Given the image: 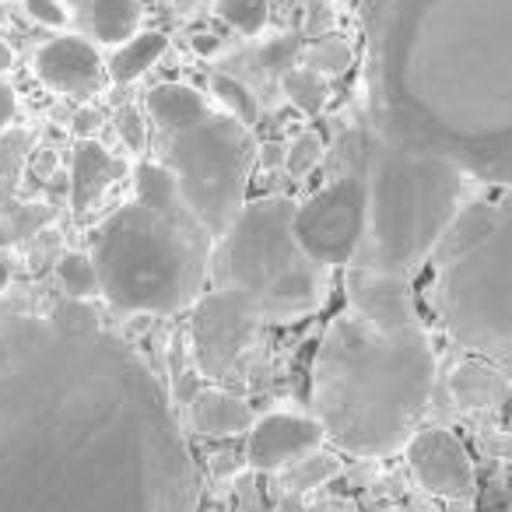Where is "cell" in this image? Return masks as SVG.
I'll list each match as a JSON object with an SVG mask.
<instances>
[{
	"mask_svg": "<svg viewBox=\"0 0 512 512\" xmlns=\"http://www.w3.org/2000/svg\"><path fill=\"white\" fill-rule=\"evenodd\" d=\"M200 474L162 379L106 327L0 320V512H197Z\"/></svg>",
	"mask_w": 512,
	"mask_h": 512,
	"instance_id": "1",
	"label": "cell"
},
{
	"mask_svg": "<svg viewBox=\"0 0 512 512\" xmlns=\"http://www.w3.org/2000/svg\"><path fill=\"white\" fill-rule=\"evenodd\" d=\"M372 134L512 186V0H365Z\"/></svg>",
	"mask_w": 512,
	"mask_h": 512,
	"instance_id": "2",
	"label": "cell"
},
{
	"mask_svg": "<svg viewBox=\"0 0 512 512\" xmlns=\"http://www.w3.org/2000/svg\"><path fill=\"white\" fill-rule=\"evenodd\" d=\"M435 348L425 323H372L337 313L316 344L309 404L341 453L379 460L407 449L435 393Z\"/></svg>",
	"mask_w": 512,
	"mask_h": 512,
	"instance_id": "3",
	"label": "cell"
},
{
	"mask_svg": "<svg viewBox=\"0 0 512 512\" xmlns=\"http://www.w3.org/2000/svg\"><path fill=\"white\" fill-rule=\"evenodd\" d=\"M134 190L137 200L109 214L92 242L102 299L120 313L176 316L200 302L214 239L186 207L169 165H137Z\"/></svg>",
	"mask_w": 512,
	"mask_h": 512,
	"instance_id": "4",
	"label": "cell"
},
{
	"mask_svg": "<svg viewBox=\"0 0 512 512\" xmlns=\"http://www.w3.org/2000/svg\"><path fill=\"white\" fill-rule=\"evenodd\" d=\"M425 267L442 334L470 358L512 372V186L474 193Z\"/></svg>",
	"mask_w": 512,
	"mask_h": 512,
	"instance_id": "5",
	"label": "cell"
},
{
	"mask_svg": "<svg viewBox=\"0 0 512 512\" xmlns=\"http://www.w3.org/2000/svg\"><path fill=\"white\" fill-rule=\"evenodd\" d=\"M344 155V169H362L369 190L365 239L351 267L414 278L474 197V179L446 158L400 148L379 134H351Z\"/></svg>",
	"mask_w": 512,
	"mask_h": 512,
	"instance_id": "6",
	"label": "cell"
},
{
	"mask_svg": "<svg viewBox=\"0 0 512 512\" xmlns=\"http://www.w3.org/2000/svg\"><path fill=\"white\" fill-rule=\"evenodd\" d=\"M292 197L249 200L214 249L221 285L249 295L264 323H295L327 302V267L295 239Z\"/></svg>",
	"mask_w": 512,
	"mask_h": 512,
	"instance_id": "7",
	"label": "cell"
},
{
	"mask_svg": "<svg viewBox=\"0 0 512 512\" xmlns=\"http://www.w3.org/2000/svg\"><path fill=\"white\" fill-rule=\"evenodd\" d=\"M260 158L249 127L235 116L214 113L207 123L183 134H172L169 172L183 193L186 207L197 214L214 242L232 228V221L249 204V176Z\"/></svg>",
	"mask_w": 512,
	"mask_h": 512,
	"instance_id": "8",
	"label": "cell"
},
{
	"mask_svg": "<svg viewBox=\"0 0 512 512\" xmlns=\"http://www.w3.org/2000/svg\"><path fill=\"white\" fill-rule=\"evenodd\" d=\"M365 211H369V190L362 169H344L295 207V239L309 260L327 271L351 267L365 239Z\"/></svg>",
	"mask_w": 512,
	"mask_h": 512,
	"instance_id": "9",
	"label": "cell"
},
{
	"mask_svg": "<svg viewBox=\"0 0 512 512\" xmlns=\"http://www.w3.org/2000/svg\"><path fill=\"white\" fill-rule=\"evenodd\" d=\"M264 316L239 288L218 285L193 306V358L200 376L218 379L246 355Z\"/></svg>",
	"mask_w": 512,
	"mask_h": 512,
	"instance_id": "10",
	"label": "cell"
},
{
	"mask_svg": "<svg viewBox=\"0 0 512 512\" xmlns=\"http://www.w3.org/2000/svg\"><path fill=\"white\" fill-rule=\"evenodd\" d=\"M414 481L435 498L470 502L477 495V474L467 446L449 428H421L404 449Z\"/></svg>",
	"mask_w": 512,
	"mask_h": 512,
	"instance_id": "11",
	"label": "cell"
},
{
	"mask_svg": "<svg viewBox=\"0 0 512 512\" xmlns=\"http://www.w3.org/2000/svg\"><path fill=\"white\" fill-rule=\"evenodd\" d=\"M323 442H327V432L313 414L271 411L264 418H256L249 428L246 463L253 470H264V474H281L302 456L323 449Z\"/></svg>",
	"mask_w": 512,
	"mask_h": 512,
	"instance_id": "12",
	"label": "cell"
},
{
	"mask_svg": "<svg viewBox=\"0 0 512 512\" xmlns=\"http://www.w3.org/2000/svg\"><path fill=\"white\" fill-rule=\"evenodd\" d=\"M36 74L50 92L88 99L106 85V64L99 50L81 36H57L39 46Z\"/></svg>",
	"mask_w": 512,
	"mask_h": 512,
	"instance_id": "13",
	"label": "cell"
},
{
	"mask_svg": "<svg viewBox=\"0 0 512 512\" xmlns=\"http://www.w3.org/2000/svg\"><path fill=\"white\" fill-rule=\"evenodd\" d=\"M344 299L351 313L372 323H411L421 320L414 285L404 274H379L365 267H344Z\"/></svg>",
	"mask_w": 512,
	"mask_h": 512,
	"instance_id": "14",
	"label": "cell"
},
{
	"mask_svg": "<svg viewBox=\"0 0 512 512\" xmlns=\"http://www.w3.org/2000/svg\"><path fill=\"white\" fill-rule=\"evenodd\" d=\"M509 390V372L491 362H481V358H467L449 372V397L460 411H491V407L505 404Z\"/></svg>",
	"mask_w": 512,
	"mask_h": 512,
	"instance_id": "15",
	"label": "cell"
},
{
	"mask_svg": "<svg viewBox=\"0 0 512 512\" xmlns=\"http://www.w3.org/2000/svg\"><path fill=\"white\" fill-rule=\"evenodd\" d=\"M127 172V165L120 162L116 155H109L99 141H78L74 148V165H71V207L74 214H85L95 200L102 197L109 183Z\"/></svg>",
	"mask_w": 512,
	"mask_h": 512,
	"instance_id": "16",
	"label": "cell"
},
{
	"mask_svg": "<svg viewBox=\"0 0 512 512\" xmlns=\"http://www.w3.org/2000/svg\"><path fill=\"white\" fill-rule=\"evenodd\" d=\"M253 411L242 397L225 390H200L190 404V428L207 439H235L249 435L253 428Z\"/></svg>",
	"mask_w": 512,
	"mask_h": 512,
	"instance_id": "17",
	"label": "cell"
},
{
	"mask_svg": "<svg viewBox=\"0 0 512 512\" xmlns=\"http://www.w3.org/2000/svg\"><path fill=\"white\" fill-rule=\"evenodd\" d=\"M144 109H148L158 127L172 130V134L193 130L214 116L211 102H207L197 88L179 85V81H165V85L151 88L148 99H144Z\"/></svg>",
	"mask_w": 512,
	"mask_h": 512,
	"instance_id": "18",
	"label": "cell"
},
{
	"mask_svg": "<svg viewBox=\"0 0 512 512\" xmlns=\"http://www.w3.org/2000/svg\"><path fill=\"white\" fill-rule=\"evenodd\" d=\"M165 53H169V39L162 32H137L130 43L116 46V53L106 64V74L116 85H130V81L144 78Z\"/></svg>",
	"mask_w": 512,
	"mask_h": 512,
	"instance_id": "19",
	"label": "cell"
},
{
	"mask_svg": "<svg viewBox=\"0 0 512 512\" xmlns=\"http://www.w3.org/2000/svg\"><path fill=\"white\" fill-rule=\"evenodd\" d=\"M36 134L32 130H4L0 134V211H8L18 197V186L25 176V162L32 155Z\"/></svg>",
	"mask_w": 512,
	"mask_h": 512,
	"instance_id": "20",
	"label": "cell"
},
{
	"mask_svg": "<svg viewBox=\"0 0 512 512\" xmlns=\"http://www.w3.org/2000/svg\"><path fill=\"white\" fill-rule=\"evenodd\" d=\"M137 22H141L137 0H92V32L99 43H130L137 36Z\"/></svg>",
	"mask_w": 512,
	"mask_h": 512,
	"instance_id": "21",
	"label": "cell"
},
{
	"mask_svg": "<svg viewBox=\"0 0 512 512\" xmlns=\"http://www.w3.org/2000/svg\"><path fill=\"white\" fill-rule=\"evenodd\" d=\"M337 474H341V463H337V456L316 449V453L302 456L299 463H292V467L281 470L278 484L288 491V495H306V491L323 488V484H327L330 477H337Z\"/></svg>",
	"mask_w": 512,
	"mask_h": 512,
	"instance_id": "22",
	"label": "cell"
},
{
	"mask_svg": "<svg viewBox=\"0 0 512 512\" xmlns=\"http://www.w3.org/2000/svg\"><path fill=\"white\" fill-rule=\"evenodd\" d=\"M57 278H60V288L67 292V299H95L102 295V281H99V271H95V260L92 253H64L57 260Z\"/></svg>",
	"mask_w": 512,
	"mask_h": 512,
	"instance_id": "23",
	"label": "cell"
},
{
	"mask_svg": "<svg viewBox=\"0 0 512 512\" xmlns=\"http://www.w3.org/2000/svg\"><path fill=\"white\" fill-rule=\"evenodd\" d=\"M281 92H285V99L292 102L299 113H309V116L320 113L330 99V85L320 74L306 71V67H288V71L281 74Z\"/></svg>",
	"mask_w": 512,
	"mask_h": 512,
	"instance_id": "24",
	"label": "cell"
},
{
	"mask_svg": "<svg viewBox=\"0 0 512 512\" xmlns=\"http://www.w3.org/2000/svg\"><path fill=\"white\" fill-rule=\"evenodd\" d=\"M0 246H15V242L36 239L43 228H50L53 207L46 204H11L8 211H0Z\"/></svg>",
	"mask_w": 512,
	"mask_h": 512,
	"instance_id": "25",
	"label": "cell"
},
{
	"mask_svg": "<svg viewBox=\"0 0 512 512\" xmlns=\"http://www.w3.org/2000/svg\"><path fill=\"white\" fill-rule=\"evenodd\" d=\"M351 64H355V50H351L348 39L327 36L302 50V67L320 74V78H337V74L351 71Z\"/></svg>",
	"mask_w": 512,
	"mask_h": 512,
	"instance_id": "26",
	"label": "cell"
},
{
	"mask_svg": "<svg viewBox=\"0 0 512 512\" xmlns=\"http://www.w3.org/2000/svg\"><path fill=\"white\" fill-rule=\"evenodd\" d=\"M211 92L221 102V109L228 116H235L242 127H253L260 120V102H256V95L242 81L228 78V74H211Z\"/></svg>",
	"mask_w": 512,
	"mask_h": 512,
	"instance_id": "27",
	"label": "cell"
},
{
	"mask_svg": "<svg viewBox=\"0 0 512 512\" xmlns=\"http://www.w3.org/2000/svg\"><path fill=\"white\" fill-rule=\"evenodd\" d=\"M214 11H218L221 22L232 25L242 36H256L267 25V18H271L267 0H218Z\"/></svg>",
	"mask_w": 512,
	"mask_h": 512,
	"instance_id": "28",
	"label": "cell"
},
{
	"mask_svg": "<svg viewBox=\"0 0 512 512\" xmlns=\"http://www.w3.org/2000/svg\"><path fill=\"white\" fill-rule=\"evenodd\" d=\"M323 155H327V144H323V137L316 134V130L295 134L292 141H288V148H285V169H288V176H292V179L313 176V169L323 162Z\"/></svg>",
	"mask_w": 512,
	"mask_h": 512,
	"instance_id": "29",
	"label": "cell"
},
{
	"mask_svg": "<svg viewBox=\"0 0 512 512\" xmlns=\"http://www.w3.org/2000/svg\"><path fill=\"white\" fill-rule=\"evenodd\" d=\"M46 320H50L57 330H64V334H95V330H102L99 313H95V309L88 306V302H81V299L60 302V306L53 309Z\"/></svg>",
	"mask_w": 512,
	"mask_h": 512,
	"instance_id": "30",
	"label": "cell"
},
{
	"mask_svg": "<svg viewBox=\"0 0 512 512\" xmlns=\"http://www.w3.org/2000/svg\"><path fill=\"white\" fill-rule=\"evenodd\" d=\"M337 22V11L330 0H306V8H302V36L306 39H327L330 29Z\"/></svg>",
	"mask_w": 512,
	"mask_h": 512,
	"instance_id": "31",
	"label": "cell"
},
{
	"mask_svg": "<svg viewBox=\"0 0 512 512\" xmlns=\"http://www.w3.org/2000/svg\"><path fill=\"white\" fill-rule=\"evenodd\" d=\"M113 127H116V134L123 137V144H127L130 151L148 148V127H144V116H141V109H137V106L116 109Z\"/></svg>",
	"mask_w": 512,
	"mask_h": 512,
	"instance_id": "32",
	"label": "cell"
},
{
	"mask_svg": "<svg viewBox=\"0 0 512 512\" xmlns=\"http://www.w3.org/2000/svg\"><path fill=\"white\" fill-rule=\"evenodd\" d=\"M25 15L32 22L46 25V29H64L67 25V8L60 0H25Z\"/></svg>",
	"mask_w": 512,
	"mask_h": 512,
	"instance_id": "33",
	"label": "cell"
},
{
	"mask_svg": "<svg viewBox=\"0 0 512 512\" xmlns=\"http://www.w3.org/2000/svg\"><path fill=\"white\" fill-rule=\"evenodd\" d=\"M99 127H102V113H99V109H78V116H74V123H71V130L81 137V141H92Z\"/></svg>",
	"mask_w": 512,
	"mask_h": 512,
	"instance_id": "34",
	"label": "cell"
},
{
	"mask_svg": "<svg viewBox=\"0 0 512 512\" xmlns=\"http://www.w3.org/2000/svg\"><path fill=\"white\" fill-rule=\"evenodd\" d=\"M11 120H15V92L0 81V134L11 127Z\"/></svg>",
	"mask_w": 512,
	"mask_h": 512,
	"instance_id": "35",
	"label": "cell"
},
{
	"mask_svg": "<svg viewBox=\"0 0 512 512\" xmlns=\"http://www.w3.org/2000/svg\"><path fill=\"white\" fill-rule=\"evenodd\" d=\"M193 50L204 53V57H211L214 50H221V43L214 36H193Z\"/></svg>",
	"mask_w": 512,
	"mask_h": 512,
	"instance_id": "36",
	"label": "cell"
},
{
	"mask_svg": "<svg viewBox=\"0 0 512 512\" xmlns=\"http://www.w3.org/2000/svg\"><path fill=\"white\" fill-rule=\"evenodd\" d=\"M484 449H491V453H498V456H509L512 453V439H484Z\"/></svg>",
	"mask_w": 512,
	"mask_h": 512,
	"instance_id": "37",
	"label": "cell"
},
{
	"mask_svg": "<svg viewBox=\"0 0 512 512\" xmlns=\"http://www.w3.org/2000/svg\"><path fill=\"white\" fill-rule=\"evenodd\" d=\"M172 8H176L179 18H190L200 8V0H172Z\"/></svg>",
	"mask_w": 512,
	"mask_h": 512,
	"instance_id": "38",
	"label": "cell"
},
{
	"mask_svg": "<svg viewBox=\"0 0 512 512\" xmlns=\"http://www.w3.org/2000/svg\"><path fill=\"white\" fill-rule=\"evenodd\" d=\"M11 67H15V53H11V46L0 39V74L11 71Z\"/></svg>",
	"mask_w": 512,
	"mask_h": 512,
	"instance_id": "39",
	"label": "cell"
},
{
	"mask_svg": "<svg viewBox=\"0 0 512 512\" xmlns=\"http://www.w3.org/2000/svg\"><path fill=\"white\" fill-rule=\"evenodd\" d=\"M278 158H281V162H285V151L274 148V144H271V148L260 151V162H264V165H278Z\"/></svg>",
	"mask_w": 512,
	"mask_h": 512,
	"instance_id": "40",
	"label": "cell"
},
{
	"mask_svg": "<svg viewBox=\"0 0 512 512\" xmlns=\"http://www.w3.org/2000/svg\"><path fill=\"white\" fill-rule=\"evenodd\" d=\"M8 281H11V267L0 260V288H8Z\"/></svg>",
	"mask_w": 512,
	"mask_h": 512,
	"instance_id": "41",
	"label": "cell"
}]
</instances>
